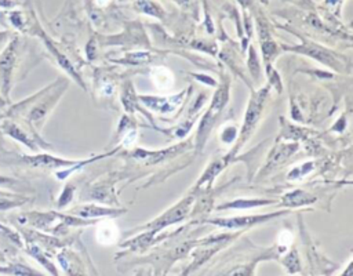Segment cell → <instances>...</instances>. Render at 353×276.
<instances>
[{"mask_svg": "<svg viewBox=\"0 0 353 276\" xmlns=\"http://www.w3.org/2000/svg\"><path fill=\"white\" fill-rule=\"evenodd\" d=\"M68 86L69 83L65 79L59 77L57 81L48 84L36 94L19 101L18 103L8 106L1 117L17 120L33 132L39 134L48 113L58 103L59 98L63 95Z\"/></svg>", "mask_w": 353, "mask_h": 276, "instance_id": "1", "label": "cell"}, {"mask_svg": "<svg viewBox=\"0 0 353 276\" xmlns=\"http://www.w3.org/2000/svg\"><path fill=\"white\" fill-rule=\"evenodd\" d=\"M25 43L21 37H12L0 51V95L10 101V91L28 73L29 63L25 59Z\"/></svg>", "mask_w": 353, "mask_h": 276, "instance_id": "2", "label": "cell"}, {"mask_svg": "<svg viewBox=\"0 0 353 276\" xmlns=\"http://www.w3.org/2000/svg\"><path fill=\"white\" fill-rule=\"evenodd\" d=\"M284 251L280 246L263 248L258 255L252 254L248 257H232L230 261L225 262L212 276H254L255 268L261 261L277 259Z\"/></svg>", "mask_w": 353, "mask_h": 276, "instance_id": "3", "label": "cell"}, {"mask_svg": "<svg viewBox=\"0 0 353 276\" xmlns=\"http://www.w3.org/2000/svg\"><path fill=\"white\" fill-rule=\"evenodd\" d=\"M269 88H270V86H266V87L261 88L259 91L252 92V95L250 98V102H248V106H247L244 120H243L239 141L234 146V150H232L230 155H234L248 141V138L252 135L258 121L261 120V115H262V110L265 108V102H266V98H268V94H269Z\"/></svg>", "mask_w": 353, "mask_h": 276, "instance_id": "4", "label": "cell"}, {"mask_svg": "<svg viewBox=\"0 0 353 276\" xmlns=\"http://www.w3.org/2000/svg\"><path fill=\"white\" fill-rule=\"evenodd\" d=\"M0 160H7V164H22L30 168H41V170H57L63 167H72L79 160H69L55 157L48 153H37V155H17V153H6L0 156Z\"/></svg>", "mask_w": 353, "mask_h": 276, "instance_id": "5", "label": "cell"}, {"mask_svg": "<svg viewBox=\"0 0 353 276\" xmlns=\"http://www.w3.org/2000/svg\"><path fill=\"white\" fill-rule=\"evenodd\" d=\"M0 132L4 135L11 137L15 141H19L21 144H23L26 148L32 149V150H39L40 148H50V145L47 142H44L39 134L33 132L32 130H29L26 126H23L22 123L8 119V117H3V120L0 121Z\"/></svg>", "mask_w": 353, "mask_h": 276, "instance_id": "6", "label": "cell"}, {"mask_svg": "<svg viewBox=\"0 0 353 276\" xmlns=\"http://www.w3.org/2000/svg\"><path fill=\"white\" fill-rule=\"evenodd\" d=\"M193 199L190 196L182 199L179 203H176L175 206H172L171 208H168L165 213H163L160 217L154 218L153 221L148 222L146 225H142L141 228L135 229L137 230H152L153 233H159L161 229H164L165 226H170V225H174V224H178L181 222L182 219H185L188 217V213H189V207L192 204Z\"/></svg>", "mask_w": 353, "mask_h": 276, "instance_id": "7", "label": "cell"}, {"mask_svg": "<svg viewBox=\"0 0 353 276\" xmlns=\"http://www.w3.org/2000/svg\"><path fill=\"white\" fill-rule=\"evenodd\" d=\"M287 210H281L277 213H270V214H258V215H241V217H230V218H212L207 219V224L216 225L219 228H226V229H243V228H251L259 224H263L274 217L287 214Z\"/></svg>", "mask_w": 353, "mask_h": 276, "instance_id": "8", "label": "cell"}, {"mask_svg": "<svg viewBox=\"0 0 353 276\" xmlns=\"http://www.w3.org/2000/svg\"><path fill=\"white\" fill-rule=\"evenodd\" d=\"M303 43L301 46H294V47H284L288 48L291 51H296V52H302L305 55H309L325 65H330L332 68H336V54L331 52L330 50L321 47L320 44H316L313 41H309L306 39H302Z\"/></svg>", "mask_w": 353, "mask_h": 276, "instance_id": "9", "label": "cell"}, {"mask_svg": "<svg viewBox=\"0 0 353 276\" xmlns=\"http://www.w3.org/2000/svg\"><path fill=\"white\" fill-rule=\"evenodd\" d=\"M185 98V92H181L178 95H172V97H149V95H141L139 99L149 108V109H153L156 112H160V113H170L172 110H175L181 102L183 101Z\"/></svg>", "mask_w": 353, "mask_h": 276, "instance_id": "10", "label": "cell"}, {"mask_svg": "<svg viewBox=\"0 0 353 276\" xmlns=\"http://www.w3.org/2000/svg\"><path fill=\"white\" fill-rule=\"evenodd\" d=\"M57 258L66 276H85V266L73 250L62 248V251L58 253Z\"/></svg>", "mask_w": 353, "mask_h": 276, "instance_id": "11", "label": "cell"}, {"mask_svg": "<svg viewBox=\"0 0 353 276\" xmlns=\"http://www.w3.org/2000/svg\"><path fill=\"white\" fill-rule=\"evenodd\" d=\"M183 148H186V144H181L178 146L174 148H168V149H161V150H143V149H137L135 152H132V156L138 160H142L146 164H154L159 161L165 160L167 157H172L176 153H179L181 150H183Z\"/></svg>", "mask_w": 353, "mask_h": 276, "instance_id": "12", "label": "cell"}, {"mask_svg": "<svg viewBox=\"0 0 353 276\" xmlns=\"http://www.w3.org/2000/svg\"><path fill=\"white\" fill-rule=\"evenodd\" d=\"M125 210H116V208H106L99 207L97 204H85V206H77L72 208L69 213L76 214V217L80 218H98V217H119Z\"/></svg>", "mask_w": 353, "mask_h": 276, "instance_id": "13", "label": "cell"}, {"mask_svg": "<svg viewBox=\"0 0 353 276\" xmlns=\"http://www.w3.org/2000/svg\"><path fill=\"white\" fill-rule=\"evenodd\" d=\"M0 275L8 276H46L40 270L32 268L26 262L19 259H7L4 266H0Z\"/></svg>", "mask_w": 353, "mask_h": 276, "instance_id": "14", "label": "cell"}, {"mask_svg": "<svg viewBox=\"0 0 353 276\" xmlns=\"http://www.w3.org/2000/svg\"><path fill=\"white\" fill-rule=\"evenodd\" d=\"M23 247H25V251L30 257H33L39 264H41L46 268V270H48L52 276H59V272H58L57 266L52 264V261L50 259L48 254L43 248H40L37 244H34L32 241H26L23 244Z\"/></svg>", "mask_w": 353, "mask_h": 276, "instance_id": "15", "label": "cell"}, {"mask_svg": "<svg viewBox=\"0 0 353 276\" xmlns=\"http://www.w3.org/2000/svg\"><path fill=\"white\" fill-rule=\"evenodd\" d=\"M316 201V197L305 190L296 189L292 192H288L283 196L281 199V206L285 207H301V206H306V204H312Z\"/></svg>", "mask_w": 353, "mask_h": 276, "instance_id": "16", "label": "cell"}, {"mask_svg": "<svg viewBox=\"0 0 353 276\" xmlns=\"http://www.w3.org/2000/svg\"><path fill=\"white\" fill-rule=\"evenodd\" d=\"M135 10L145 14V15L157 18V19H164L165 15H167L165 10L154 0H137L135 1Z\"/></svg>", "mask_w": 353, "mask_h": 276, "instance_id": "17", "label": "cell"}, {"mask_svg": "<svg viewBox=\"0 0 353 276\" xmlns=\"http://www.w3.org/2000/svg\"><path fill=\"white\" fill-rule=\"evenodd\" d=\"M274 203V200H268V199H237L229 203H223L216 207V210H229V208H254V207H261V206H268Z\"/></svg>", "mask_w": 353, "mask_h": 276, "instance_id": "18", "label": "cell"}, {"mask_svg": "<svg viewBox=\"0 0 353 276\" xmlns=\"http://www.w3.org/2000/svg\"><path fill=\"white\" fill-rule=\"evenodd\" d=\"M281 264L283 266L287 269L288 273L294 275V273H298L301 272V259H299V253L296 248H291L287 255L281 259Z\"/></svg>", "mask_w": 353, "mask_h": 276, "instance_id": "19", "label": "cell"}, {"mask_svg": "<svg viewBox=\"0 0 353 276\" xmlns=\"http://www.w3.org/2000/svg\"><path fill=\"white\" fill-rule=\"evenodd\" d=\"M28 201H30L29 197H26L23 195H18V193H14L11 196H1L0 197V211H6V210L19 207V206H22Z\"/></svg>", "mask_w": 353, "mask_h": 276, "instance_id": "20", "label": "cell"}, {"mask_svg": "<svg viewBox=\"0 0 353 276\" xmlns=\"http://www.w3.org/2000/svg\"><path fill=\"white\" fill-rule=\"evenodd\" d=\"M121 102L124 105V108L128 110V112H134L138 109V105H137V97H135V91L131 86L130 81L125 83V86L123 87V92H121Z\"/></svg>", "mask_w": 353, "mask_h": 276, "instance_id": "21", "label": "cell"}, {"mask_svg": "<svg viewBox=\"0 0 353 276\" xmlns=\"http://www.w3.org/2000/svg\"><path fill=\"white\" fill-rule=\"evenodd\" d=\"M152 61V54L150 52H128L125 57H123L121 59H117V62H123V63H131V65H138V63H148Z\"/></svg>", "mask_w": 353, "mask_h": 276, "instance_id": "22", "label": "cell"}, {"mask_svg": "<svg viewBox=\"0 0 353 276\" xmlns=\"http://www.w3.org/2000/svg\"><path fill=\"white\" fill-rule=\"evenodd\" d=\"M223 167H225V161L216 160V161L211 163V164L207 167V170H205V172L203 174V177L199 179L197 185L200 186V185H203L205 181H207V182H211V181L219 174V171H222Z\"/></svg>", "mask_w": 353, "mask_h": 276, "instance_id": "23", "label": "cell"}, {"mask_svg": "<svg viewBox=\"0 0 353 276\" xmlns=\"http://www.w3.org/2000/svg\"><path fill=\"white\" fill-rule=\"evenodd\" d=\"M154 75V84H157L159 87H163V88H167L172 84V77L170 75V70L168 69H163V76H161V72H160V68L154 69L153 72Z\"/></svg>", "mask_w": 353, "mask_h": 276, "instance_id": "24", "label": "cell"}, {"mask_svg": "<svg viewBox=\"0 0 353 276\" xmlns=\"http://www.w3.org/2000/svg\"><path fill=\"white\" fill-rule=\"evenodd\" d=\"M73 193H74V186L73 185H66L57 201V207L58 208H63L66 204H69L73 199Z\"/></svg>", "mask_w": 353, "mask_h": 276, "instance_id": "25", "label": "cell"}, {"mask_svg": "<svg viewBox=\"0 0 353 276\" xmlns=\"http://www.w3.org/2000/svg\"><path fill=\"white\" fill-rule=\"evenodd\" d=\"M312 168H313V163L307 161V163L302 164L301 167H296V168H294V170H292V171L288 174V178H290V179H294V178L302 177V175L307 174V172H309Z\"/></svg>", "mask_w": 353, "mask_h": 276, "instance_id": "26", "label": "cell"}, {"mask_svg": "<svg viewBox=\"0 0 353 276\" xmlns=\"http://www.w3.org/2000/svg\"><path fill=\"white\" fill-rule=\"evenodd\" d=\"M250 69H251V73L254 76H258L259 73V65H258V59H256V54H255V50L251 47L250 48Z\"/></svg>", "mask_w": 353, "mask_h": 276, "instance_id": "27", "label": "cell"}, {"mask_svg": "<svg viewBox=\"0 0 353 276\" xmlns=\"http://www.w3.org/2000/svg\"><path fill=\"white\" fill-rule=\"evenodd\" d=\"M222 139L225 141V142H232L233 139H234V128H232V127H228L223 132H222Z\"/></svg>", "mask_w": 353, "mask_h": 276, "instance_id": "28", "label": "cell"}, {"mask_svg": "<svg viewBox=\"0 0 353 276\" xmlns=\"http://www.w3.org/2000/svg\"><path fill=\"white\" fill-rule=\"evenodd\" d=\"M11 32L8 30H4V32H0V51L4 48V46L10 41V37H11Z\"/></svg>", "mask_w": 353, "mask_h": 276, "instance_id": "29", "label": "cell"}, {"mask_svg": "<svg viewBox=\"0 0 353 276\" xmlns=\"http://www.w3.org/2000/svg\"><path fill=\"white\" fill-rule=\"evenodd\" d=\"M18 4V0H0L1 8H12Z\"/></svg>", "mask_w": 353, "mask_h": 276, "instance_id": "30", "label": "cell"}, {"mask_svg": "<svg viewBox=\"0 0 353 276\" xmlns=\"http://www.w3.org/2000/svg\"><path fill=\"white\" fill-rule=\"evenodd\" d=\"M343 3V0H325L324 1V4L325 6H330V7H336V11L339 12V10H341V4Z\"/></svg>", "mask_w": 353, "mask_h": 276, "instance_id": "31", "label": "cell"}, {"mask_svg": "<svg viewBox=\"0 0 353 276\" xmlns=\"http://www.w3.org/2000/svg\"><path fill=\"white\" fill-rule=\"evenodd\" d=\"M339 276H353V266H352V261H349V262H347V266L345 268V270H343Z\"/></svg>", "mask_w": 353, "mask_h": 276, "instance_id": "32", "label": "cell"}, {"mask_svg": "<svg viewBox=\"0 0 353 276\" xmlns=\"http://www.w3.org/2000/svg\"><path fill=\"white\" fill-rule=\"evenodd\" d=\"M194 77H197L199 80H203V81H205L207 84L215 86V80H214V79H211V77H207V76H199V75H194Z\"/></svg>", "mask_w": 353, "mask_h": 276, "instance_id": "33", "label": "cell"}, {"mask_svg": "<svg viewBox=\"0 0 353 276\" xmlns=\"http://www.w3.org/2000/svg\"><path fill=\"white\" fill-rule=\"evenodd\" d=\"M0 25H3L4 28H8V22H7V14L0 11Z\"/></svg>", "mask_w": 353, "mask_h": 276, "instance_id": "34", "label": "cell"}, {"mask_svg": "<svg viewBox=\"0 0 353 276\" xmlns=\"http://www.w3.org/2000/svg\"><path fill=\"white\" fill-rule=\"evenodd\" d=\"M7 103H10V101H7L6 98H3V97L0 95V110L4 109V108L7 106Z\"/></svg>", "mask_w": 353, "mask_h": 276, "instance_id": "35", "label": "cell"}, {"mask_svg": "<svg viewBox=\"0 0 353 276\" xmlns=\"http://www.w3.org/2000/svg\"><path fill=\"white\" fill-rule=\"evenodd\" d=\"M11 195H14L12 192H6V190H0V197L1 196H11Z\"/></svg>", "mask_w": 353, "mask_h": 276, "instance_id": "36", "label": "cell"}, {"mask_svg": "<svg viewBox=\"0 0 353 276\" xmlns=\"http://www.w3.org/2000/svg\"><path fill=\"white\" fill-rule=\"evenodd\" d=\"M0 262H4V264H6V262H7V259H6V257H4V255H3V254H1V253H0Z\"/></svg>", "mask_w": 353, "mask_h": 276, "instance_id": "37", "label": "cell"}, {"mask_svg": "<svg viewBox=\"0 0 353 276\" xmlns=\"http://www.w3.org/2000/svg\"><path fill=\"white\" fill-rule=\"evenodd\" d=\"M135 276H143V273H142V270H138L137 273H135Z\"/></svg>", "mask_w": 353, "mask_h": 276, "instance_id": "38", "label": "cell"}, {"mask_svg": "<svg viewBox=\"0 0 353 276\" xmlns=\"http://www.w3.org/2000/svg\"><path fill=\"white\" fill-rule=\"evenodd\" d=\"M119 1H125V0H119Z\"/></svg>", "mask_w": 353, "mask_h": 276, "instance_id": "39", "label": "cell"}, {"mask_svg": "<svg viewBox=\"0 0 353 276\" xmlns=\"http://www.w3.org/2000/svg\"><path fill=\"white\" fill-rule=\"evenodd\" d=\"M181 276H186V275H182V273H181Z\"/></svg>", "mask_w": 353, "mask_h": 276, "instance_id": "40", "label": "cell"}]
</instances>
